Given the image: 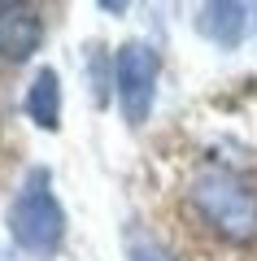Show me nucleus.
I'll return each instance as SVG.
<instances>
[{"instance_id": "obj_1", "label": "nucleus", "mask_w": 257, "mask_h": 261, "mask_svg": "<svg viewBox=\"0 0 257 261\" xmlns=\"http://www.w3.org/2000/svg\"><path fill=\"white\" fill-rule=\"evenodd\" d=\"M183 226L214 248H257V187L227 161H201L183 178Z\"/></svg>"}, {"instance_id": "obj_2", "label": "nucleus", "mask_w": 257, "mask_h": 261, "mask_svg": "<svg viewBox=\"0 0 257 261\" xmlns=\"http://www.w3.org/2000/svg\"><path fill=\"white\" fill-rule=\"evenodd\" d=\"M9 235L18 240V248H27L31 257H53L65 240V214L57 205V196L48 192V174H35L22 183V192L9 205Z\"/></svg>"}, {"instance_id": "obj_3", "label": "nucleus", "mask_w": 257, "mask_h": 261, "mask_svg": "<svg viewBox=\"0 0 257 261\" xmlns=\"http://www.w3.org/2000/svg\"><path fill=\"white\" fill-rule=\"evenodd\" d=\"M113 83L127 122H144L153 109V87H157V53L148 44H122L113 57Z\"/></svg>"}, {"instance_id": "obj_4", "label": "nucleus", "mask_w": 257, "mask_h": 261, "mask_svg": "<svg viewBox=\"0 0 257 261\" xmlns=\"http://www.w3.org/2000/svg\"><path fill=\"white\" fill-rule=\"evenodd\" d=\"M44 39V18L31 5H0V57L27 61Z\"/></svg>"}, {"instance_id": "obj_5", "label": "nucleus", "mask_w": 257, "mask_h": 261, "mask_svg": "<svg viewBox=\"0 0 257 261\" xmlns=\"http://www.w3.org/2000/svg\"><path fill=\"white\" fill-rule=\"evenodd\" d=\"M248 27V5H236V0H222V5H205L196 13V31H201L209 44L218 48H236L240 35Z\"/></svg>"}, {"instance_id": "obj_6", "label": "nucleus", "mask_w": 257, "mask_h": 261, "mask_svg": "<svg viewBox=\"0 0 257 261\" xmlns=\"http://www.w3.org/2000/svg\"><path fill=\"white\" fill-rule=\"evenodd\" d=\"M27 113L44 130L61 126V79H57V70H39L35 74V83L27 92Z\"/></svg>"}, {"instance_id": "obj_7", "label": "nucleus", "mask_w": 257, "mask_h": 261, "mask_svg": "<svg viewBox=\"0 0 257 261\" xmlns=\"http://www.w3.org/2000/svg\"><path fill=\"white\" fill-rule=\"evenodd\" d=\"M131 261H170V257H166L153 240H135L131 244Z\"/></svg>"}]
</instances>
